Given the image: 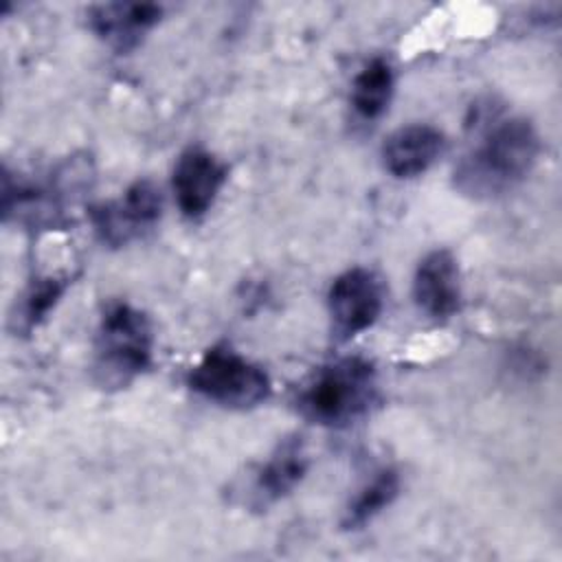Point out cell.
Returning <instances> with one entry per match:
<instances>
[{"mask_svg":"<svg viewBox=\"0 0 562 562\" xmlns=\"http://www.w3.org/2000/svg\"><path fill=\"white\" fill-rule=\"evenodd\" d=\"M542 140L525 116H492L452 171V187L476 202L516 189L536 167Z\"/></svg>","mask_w":562,"mask_h":562,"instance_id":"1","label":"cell"},{"mask_svg":"<svg viewBox=\"0 0 562 562\" xmlns=\"http://www.w3.org/2000/svg\"><path fill=\"white\" fill-rule=\"evenodd\" d=\"M375 402L378 371L362 356H345L318 367L294 397L296 413L325 428L351 426Z\"/></svg>","mask_w":562,"mask_h":562,"instance_id":"2","label":"cell"},{"mask_svg":"<svg viewBox=\"0 0 562 562\" xmlns=\"http://www.w3.org/2000/svg\"><path fill=\"white\" fill-rule=\"evenodd\" d=\"M154 362V327L149 316L125 303H110L92 342V380L103 391H121Z\"/></svg>","mask_w":562,"mask_h":562,"instance_id":"3","label":"cell"},{"mask_svg":"<svg viewBox=\"0 0 562 562\" xmlns=\"http://www.w3.org/2000/svg\"><path fill=\"white\" fill-rule=\"evenodd\" d=\"M90 162L66 160L48 180L2 171V215L35 228H53L66 222V209L75 206L88 189Z\"/></svg>","mask_w":562,"mask_h":562,"instance_id":"4","label":"cell"},{"mask_svg":"<svg viewBox=\"0 0 562 562\" xmlns=\"http://www.w3.org/2000/svg\"><path fill=\"white\" fill-rule=\"evenodd\" d=\"M187 384L204 400L235 411L255 408L272 393L268 373L231 345L206 349L191 367Z\"/></svg>","mask_w":562,"mask_h":562,"instance_id":"5","label":"cell"},{"mask_svg":"<svg viewBox=\"0 0 562 562\" xmlns=\"http://www.w3.org/2000/svg\"><path fill=\"white\" fill-rule=\"evenodd\" d=\"M162 215V193L151 180L132 182L121 198L88 209L94 235L110 248L127 246L149 233Z\"/></svg>","mask_w":562,"mask_h":562,"instance_id":"6","label":"cell"},{"mask_svg":"<svg viewBox=\"0 0 562 562\" xmlns=\"http://www.w3.org/2000/svg\"><path fill=\"white\" fill-rule=\"evenodd\" d=\"M384 310L382 279L369 268H349L334 279L327 292L331 334L349 340L371 329Z\"/></svg>","mask_w":562,"mask_h":562,"instance_id":"7","label":"cell"},{"mask_svg":"<svg viewBox=\"0 0 562 562\" xmlns=\"http://www.w3.org/2000/svg\"><path fill=\"white\" fill-rule=\"evenodd\" d=\"M310 470V457L299 435H290L277 443L266 461L257 463L239 485L241 505L266 512L274 503L292 494Z\"/></svg>","mask_w":562,"mask_h":562,"instance_id":"8","label":"cell"},{"mask_svg":"<svg viewBox=\"0 0 562 562\" xmlns=\"http://www.w3.org/2000/svg\"><path fill=\"white\" fill-rule=\"evenodd\" d=\"M228 167L204 147L184 149L171 173V189L180 213L187 220H200L215 204L226 184Z\"/></svg>","mask_w":562,"mask_h":562,"instance_id":"9","label":"cell"},{"mask_svg":"<svg viewBox=\"0 0 562 562\" xmlns=\"http://www.w3.org/2000/svg\"><path fill=\"white\" fill-rule=\"evenodd\" d=\"M413 299L419 312L432 321H448L459 314L463 303L461 270L450 250L435 248L417 263Z\"/></svg>","mask_w":562,"mask_h":562,"instance_id":"10","label":"cell"},{"mask_svg":"<svg viewBox=\"0 0 562 562\" xmlns=\"http://www.w3.org/2000/svg\"><path fill=\"white\" fill-rule=\"evenodd\" d=\"M90 31L116 53L134 50L160 22L162 7L154 2H101L86 13Z\"/></svg>","mask_w":562,"mask_h":562,"instance_id":"11","label":"cell"},{"mask_svg":"<svg viewBox=\"0 0 562 562\" xmlns=\"http://www.w3.org/2000/svg\"><path fill=\"white\" fill-rule=\"evenodd\" d=\"M446 149L441 130L428 123H411L386 136L382 165L393 178H417L428 171Z\"/></svg>","mask_w":562,"mask_h":562,"instance_id":"12","label":"cell"},{"mask_svg":"<svg viewBox=\"0 0 562 562\" xmlns=\"http://www.w3.org/2000/svg\"><path fill=\"white\" fill-rule=\"evenodd\" d=\"M72 283V272H50L35 277L24 292L15 299L11 316H9V329L18 336L33 334L55 310V305L61 301L66 290Z\"/></svg>","mask_w":562,"mask_h":562,"instance_id":"13","label":"cell"},{"mask_svg":"<svg viewBox=\"0 0 562 562\" xmlns=\"http://www.w3.org/2000/svg\"><path fill=\"white\" fill-rule=\"evenodd\" d=\"M395 72L384 57L369 59L351 81V108L364 121L380 119L393 97Z\"/></svg>","mask_w":562,"mask_h":562,"instance_id":"14","label":"cell"},{"mask_svg":"<svg viewBox=\"0 0 562 562\" xmlns=\"http://www.w3.org/2000/svg\"><path fill=\"white\" fill-rule=\"evenodd\" d=\"M402 487V479L400 472L391 465L380 468L371 481H367L358 494L347 503L340 525L347 531H356L362 529L364 525H369L380 512H384L400 494Z\"/></svg>","mask_w":562,"mask_h":562,"instance_id":"15","label":"cell"}]
</instances>
